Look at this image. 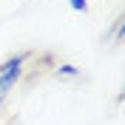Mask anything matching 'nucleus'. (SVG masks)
<instances>
[{"label":"nucleus","mask_w":125,"mask_h":125,"mask_svg":"<svg viewBox=\"0 0 125 125\" xmlns=\"http://www.w3.org/2000/svg\"><path fill=\"white\" fill-rule=\"evenodd\" d=\"M26 60H29V54H14V57H9V60H3V62H0V88L11 91V88L20 83Z\"/></svg>","instance_id":"f257e3e1"},{"label":"nucleus","mask_w":125,"mask_h":125,"mask_svg":"<svg viewBox=\"0 0 125 125\" xmlns=\"http://www.w3.org/2000/svg\"><path fill=\"white\" fill-rule=\"evenodd\" d=\"M54 74L62 77V80H74V77H80V68H77V65H71V62H62V65L54 68Z\"/></svg>","instance_id":"f03ea898"},{"label":"nucleus","mask_w":125,"mask_h":125,"mask_svg":"<svg viewBox=\"0 0 125 125\" xmlns=\"http://www.w3.org/2000/svg\"><path fill=\"white\" fill-rule=\"evenodd\" d=\"M68 6L74 9V11H83V14H85L88 11V0H68Z\"/></svg>","instance_id":"7ed1b4c3"},{"label":"nucleus","mask_w":125,"mask_h":125,"mask_svg":"<svg viewBox=\"0 0 125 125\" xmlns=\"http://www.w3.org/2000/svg\"><path fill=\"white\" fill-rule=\"evenodd\" d=\"M122 23H125V20H122V17H117V23H114V31H111V37H122Z\"/></svg>","instance_id":"20e7f679"},{"label":"nucleus","mask_w":125,"mask_h":125,"mask_svg":"<svg viewBox=\"0 0 125 125\" xmlns=\"http://www.w3.org/2000/svg\"><path fill=\"white\" fill-rule=\"evenodd\" d=\"M6 97H9V91H6V88H0V105L6 102Z\"/></svg>","instance_id":"39448f33"}]
</instances>
